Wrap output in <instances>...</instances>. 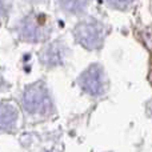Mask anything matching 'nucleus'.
<instances>
[{
  "instance_id": "nucleus-1",
  "label": "nucleus",
  "mask_w": 152,
  "mask_h": 152,
  "mask_svg": "<svg viewBox=\"0 0 152 152\" xmlns=\"http://www.w3.org/2000/svg\"><path fill=\"white\" fill-rule=\"evenodd\" d=\"M105 36V29L103 24L96 20H86L77 24L75 28V37L87 50H96L102 47Z\"/></svg>"
},
{
  "instance_id": "nucleus-2",
  "label": "nucleus",
  "mask_w": 152,
  "mask_h": 152,
  "mask_svg": "<svg viewBox=\"0 0 152 152\" xmlns=\"http://www.w3.org/2000/svg\"><path fill=\"white\" fill-rule=\"evenodd\" d=\"M51 34L47 16L43 13L29 15L20 27V35L27 42H43Z\"/></svg>"
},
{
  "instance_id": "nucleus-3",
  "label": "nucleus",
  "mask_w": 152,
  "mask_h": 152,
  "mask_svg": "<svg viewBox=\"0 0 152 152\" xmlns=\"http://www.w3.org/2000/svg\"><path fill=\"white\" fill-rule=\"evenodd\" d=\"M23 105L29 113H47L51 110V99L42 84L28 87L23 95Z\"/></svg>"
},
{
  "instance_id": "nucleus-4",
  "label": "nucleus",
  "mask_w": 152,
  "mask_h": 152,
  "mask_svg": "<svg viewBox=\"0 0 152 152\" xmlns=\"http://www.w3.org/2000/svg\"><path fill=\"white\" fill-rule=\"evenodd\" d=\"M104 71L97 64L91 66L79 77V86L86 92H88L89 95H94V96H99L104 92Z\"/></svg>"
},
{
  "instance_id": "nucleus-5",
  "label": "nucleus",
  "mask_w": 152,
  "mask_h": 152,
  "mask_svg": "<svg viewBox=\"0 0 152 152\" xmlns=\"http://www.w3.org/2000/svg\"><path fill=\"white\" fill-rule=\"evenodd\" d=\"M63 55H64L63 47L59 43H53V44L48 45L47 48L43 50L40 59L47 66H56V64H60L63 61Z\"/></svg>"
},
{
  "instance_id": "nucleus-6",
  "label": "nucleus",
  "mask_w": 152,
  "mask_h": 152,
  "mask_svg": "<svg viewBox=\"0 0 152 152\" xmlns=\"http://www.w3.org/2000/svg\"><path fill=\"white\" fill-rule=\"evenodd\" d=\"M18 119V111L10 104H0V129H10Z\"/></svg>"
},
{
  "instance_id": "nucleus-7",
  "label": "nucleus",
  "mask_w": 152,
  "mask_h": 152,
  "mask_svg": "<svg viewBox=\"0 0 152 152\" xmlns=\"http://www.w3.org/2000/svg\"><path fill=\"white\" fill-rule=\"evenodd\" d=\"M61 7L72 13L81 12L88 4V0H60Z\"/></svg>"
},
{
  "instance_id": "nucleus-8",
  "label": "nucleus",
  "mask_w": 152,
  "mask_h": 152,
  "mask_svg": "<svg viewBox=\"0 0 152 152\" xmlns=\"http://www.w3.org/2000/svg\"><path fill=\"white\" fill-rule=\"evenodd\" d=\"M132 0H110V3L113 5V7L116 8H120V10H123V8H126L127 5L131 3Z\"/></svg>"
},
{
  "instance_id": "nucleus-9",
  "label": "nucleus",
  "mask_w": 152,
  "mask_h": 152,
  "mask_svg": "<svg viewBox=\"0 0 152 152\" xmlns=\"http://www.w3.org/2000/svg\"><path fill=\"white\" fill-rule=\"evenodd\" d=\"M1 15H4V10H3V5H1V3H0V16Z\"/></svg>"
}]
</instances>
